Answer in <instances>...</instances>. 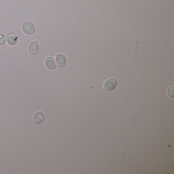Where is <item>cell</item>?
I'll list each match as a JSON object with an SVG mask.
<instances>
[{
  "mask_svg": "<svg viewBox=\"0 0 174 174\" xmlns=\"http://www.w3.org/2000/svg\"><path fill=\"white\" fill-rule=\"evenodd\" d=\"M5 43V36L3 34L0 33V45H4Z\"/></svg>",
  "mask_w": 174,
  "mask_h": 174,
  "instance_id": "cell-8",
  "label": "cell"
},
{
  "mask_svg": "<svg viewBox=\"0 0 174 174\" xmlns=\"http://www.w3.org/2000/svg\"><path fill=\"white\" fill-rule=\"evenodd\" d=\"M22 28V31L27 34H32L35 31V27L29 21H25L23 22Z\"/></svg>",
  "mask_w": 174,
  "mask_h": 174,
  "instance_id": "cell-1",
  "label": "cell"
},
{
  "mask_svg": "<svg viewBox=\"0 0 174 174\" xmlns=\"http://www.w3.org/2000/svg\"><path fill=\"white\" fill-rule=\"evenodd\" d=\"M45 120V116L43 113L38 112L34 114L32 118V122L36 125H39L42 123Z\"/></svg>",
  "mask_w": 174,
  "mask_h": 174,
  "instance_id": "cell-3",
  "label": "cell"
},
{
  "mask_svg": "<svg viewBox=\"0 0 174 174\" xmlns=\"http://www.w3.org/2000/svg\"><path fill=\"white\" fill-rule=\"evenodd\" d=\"M6 38L7 41L9 45H14L17 43L18 38L14 32H11L8 34Z\"/></svg>",
  "mask_w": 174,
  "mask_h": 174,
  "instance_id": "cell-5",
  "label": "cell"
},
{
  "mask_svg": "<svg viewBox=\"0 0 174 174\" xmlns=\"http://www.w3.org/2000/svg\"><path fill=\"white\" fill-rule=\"evenodd\" d=\"M116 81L114 79H109L105 82L104 88L107 91H111L116 88Z\"/></svg>",
  "mask_w": 174,
  "mask_h": 174,
  "instance_id": "cell-2",
  "label": "cell"
},
{
  "mask_svg": "<svg viewBox=\"0 0 174 174\" xmlns=\"http://www.w3.org/2000/svg\"><path fill=\"white\" fill-rule=\"evenodd\" d=\"M28 50L31 54H37L39 51V46L38 41L31 42L28 46Z\"/></svg>",
  "mask_w": 174,
  "mask_h": 174,
  "instance_id": "cell-4",
  "label": "cell"
},
{
  "mask_svg": "<svg viewBox=\"0 0 174 174\" xmlns=\"http://www.w3.org/2000/svg\"><path fill=\"white\" fill-rule=\"evenodd\" d=\"M45 64L46 67L49 69H54L56 67V64L54 58L52 57H48L45 61Z\"/></svg>",
  "mask_w": 174,
  "mask_h": 174,
  "instance_id": "cell-7",
  "label": "cell"
},
{
  "mask_svg": "<svg viewBox=\"0 0 174 174\" xmlns=\"http://www.w3.org/2000/svg\"><path fill=\"white\" fill-rule=\"evenodd\" d=\"M56 61L58 67H64L66 64V57L64 55L58 54L56 56Z\"/></svg>",
  "mask_w": 174,
  "mask_h": 174,
  "instance_id": "cell-6",
  "label": "cell"
}]
</instances>
